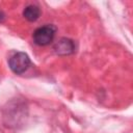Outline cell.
<instances>
[{
    "instance_id": "obj_2",
    "label": "cell",
    "mask_w": 133,
    "mask_h": 133,
    "mask_svg": "<svg viewBox=\"0 0 133 133\" xmlns=\"http://www.w3.org/2000/svg\"><path fill=\"white\" fill-rule=\"evenodd\" d=\"M31 61L29 56L24 52H16L8 59L9 69L17 75L23 74L30 66Z\"/></svg>"
},
{
    "instance_id": "obj_3",
    "label": "cell",
    "mask_w": 133,
    "mask_h": 133,
    "mask_svg": "<svg viewBox=\"0 0 133 133\" xmlns=\"http://www.w3.org/2000/svg\"><path fill=\"white\" fill-rule=\"evenodd\" d=\"M53 50L57 55H60V56L71 55L75 52L76 45L73 39L68 37H61L54 44Z\"/></svg>"
},
{
    "instance_id": "obj_4",
    "label": "cell",
    "mask_w": 133,
    "mask_h": 133,
    "mask_svg": "<svg viewBox=\"0 0 133 133\" xmlns=\"http://www.w3.org/2000/svg\"><path fill=\"white\" fill-rule=\"evenodd\" d=\"M41 16V8L35 4H28L23 9V17L29 22H35Z\"/></svg>"
},
{
    "instance_id": "obj_1",
    "label": "cell",
    "mask_w": 133,
    "mask_h": 133,
    "mask_svg": "<svg viewBox=\"0 0 133 133\" xmlns=\"http://www.w3.org/2000/svg\"><path fill=\"white\" fill-rule=\"evenodd\" d=\"M56 27L52 24H46L36 28L32 33L33 42L38 46H47L51 44L55 37Z\"/></svg>"
},
{
    "instance_id": "obj_5",
    "label": "cell",
    "mask_w": 133,
    "mask_h": 133,
    "mask_svg": "<svg viewBox=\"0 0 133 133\" xmlns=\"http://www.w3.org/2000/svg\"><path fill=\"white\" fill-rule=\"evenodd\" d=\"M5 20V14L0 9V23H3Z\"/></svg>"
}]
</instances>
